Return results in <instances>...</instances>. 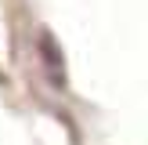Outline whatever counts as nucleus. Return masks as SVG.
<instances>
[{"label": "nucleus", "mask_w": 148, "mask_h": 145, "mask_svg": "<svg viewBox=\"0 0 148 145\" xmlns=\"http://www.w3.org/2000/svg\"><path fill=\"white\" fill-rule=\"evenodd\" d=\"M40 58L47 62L51 84L65 87V62H62V51H58V44H54V36H51V33H40Z\"/></svg>", "instance_id": "nucleus-1"}]
</instances>
